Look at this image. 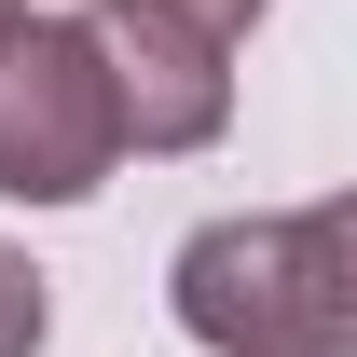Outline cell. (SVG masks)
<instances>
[{"instance_id": "obj_6", "label": "cell", "mask_w": 357, "mask_h": 357, "mask_svg": "<svg viewBox=\"0 0 357 357\" xmlns=\"http://www.w3.org/2000/svg\"><path fill=\"white\" fill-rule=\"evenodd\" d=\"M0 14H14V0H0Z\"/></svg>"}, {"instance_id": "obj_5", "label": "cell", "mask_w": 357, "mask_h": 357, "mask_svg": "<svg viewBox=\"0 0 357 357\" xmlns=\"http://www.w3.org/2000/svg\"><path fill=\"white\" fill-rule=\"evenodd\" d=\"M165 14H192L206 42H248V28H261V0H165Z\"/></svg>"}, {"instance_id": "obj_4", "label": "cell", "mask_w": 357, "mask_h": 357, "mask_svg": "<svg viewBox=\"0 0 357 357\" xmlns=\"http://www.w3.org/2000/svg\"><path fill=\"white\" fill-rule=\"evenodd\" d=\"M42 330H55V275L28 248H0V357H42Z\"/></svg>"}, {"instance_id": "obj_3", "label": "cell", "mask_w": 357, "mask_h": 357, "mask_svg": "<svg viewBox=\"0 0 357 357\" xmlns=\"http://www.w3.org/2000/svg\"><path fill=\"white\" fill-rule=\"evenodd\" d=\"M96 14V55H110V96H124V151H206L234 124V42H206L192 14L165 0H83Z\"/></svg>"}, {"instance_id": "obj_1", "label": "cell", "mask_w": 357, "mask_h": 357, "mask_svg": "<svg viewBox=\"0 0 357 357\" xmlns=\"http://www.w3.org/2000/svg\"><path fill=\"white\" fill-rule=\"evenodd\" d=\"M165 303L206 357H357V192L234 206L178 234Z\"/></svg>"}, {"instance_id": "obj_2", "label": "cell", "mask_w": 357, "mask_h": 357, "mask_svg": "<svg viewBox=\"0 0 357 357\" xmlns=\"http://www.w3.org/2000/svg\"><path fill=\"white\" fill-rule=\"evenodd\" d=\"M124 165V96L96 55V14H0V206H83Z\"/></svg>"}]
</instances>
